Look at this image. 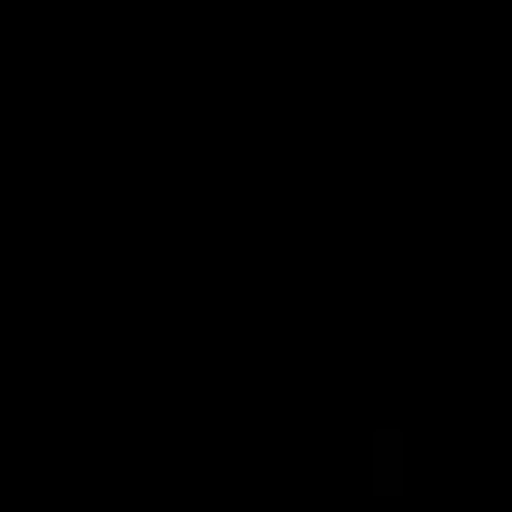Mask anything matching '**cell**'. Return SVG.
I'll return each instance as SVG.
<instances>
[{"mask_svg": "<svg viewBox=\"0 0 512 512\" xmlns=\"http://www.w3.org/2000/svg\"><path fill=\"white\" fill-rule=\"evenodd\" d=\"M372 496H405V430H372Z\"/></svg>", "mask_w": 512, "mask_h": 512, "instance_id": "1", "label": "cell"}]
</instances>
